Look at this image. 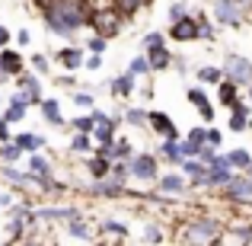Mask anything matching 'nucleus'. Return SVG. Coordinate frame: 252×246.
Wrapping results in <instances>:
<instances>
[{"mask_svg":"<svg viewBox=\"0 0 252 246\" xmlns=\"http://www.w3.org/2000/svg\"><path fill=\"white\" fill-rule=\"evenodd\" d=\"M182 240L185 243H211V240H220V224L211 221V217H198V221L185 224Z\"/></svg>","mask_w":252,"mask_h":246,"instance_id":"f257e3e1","label":"nucleus"},{"mask_svg":"<svg viewBox=\"0 0 252 246\" xmlns=\"http://www.w3.org/2000/svg\"><path fill=\"white\" fill-rule=\"evenodd\" d=\"M122 13L112 6V10H93L90 13V26L96 29V35H102V38H115L118 32H122Z\"/></svg>","mask_w":252,"mask_h":246,"instance_id":"f03ea898","label":"nucleus"},{"mask_svg":"<svg viewBox=\"0 0 252 246\" xmlns=\"http://www.w3.org/2000/svg\"><path fill=\"white\" fill-rule=\"evenodd\" d=\"M128 166H131V176L141 179V182H154V179H160V166H157V157L150 154H131L128 157Z\"/></svg>","mask_w":252,"mask_h":246,"instance_id":"7ed1b4c3","label":"nucleus"},{"mask_svg":"<svg viewBox=\"0 0 252 246\" xmlns=\"http://www.w3.org/2000/svg\"><path fill=\"white\" fill-rule=\"evenodd\" d=\"M223 77H230L233 83H249L252 80V61L240 55H227V61H223Z\"/></svg>","mask_w":252,"mask_h":246,"instance_id":"20e7f679","label":"nucleus"},{"mask_svg":"<svg viewBox=\"0 0 252 246\" xmlns=\"http://www.w3.org/2000/svg\"><path fill=\"white\" fill-rule=\"evenodd\" d=\"M169 38H172V42H195V38H201V32H198V19L195 16L176 19V23L169 26Z\"/></svg>","mask_w":252,"mask_h":246,"instance_id":"39448f33","label":"nucleus"},{"mask_svg":"<svg viewBox=\"0 0 252 246\" xmlns=\"http://www.w3.org/2000/svg\"><path fill=\"white\" fill-rule=\"evenodd\" d=\"M214 23L220 26H240V3L236 0H214Z\"/></svg>","mask_w":252,"mask_h":246,"instance_id":"423d86ee","label":"nucleus"},{"mask_svg":"<svg viewBox=\"0 0 252 246\" xmlns=\"http://www.w3.org/2000/svg\"><path fill=\"white\" fill-rule=\"evenodd\" d=\"M223 195L233 198V202H249L252 198V179L249 176H233L227 185H223Z\"/></svg>","mask_w":252,"mask_h":246,"instance_id":"0eeeda50","label":"nucleus"},{"mask_svg":"<svg viewBox=\"0 0 252 246\" xmlns=\"http://www.w3.org/2000/svg\"><path fill=\"white\" fill-rule=\"evenodd\" d=\"M230 179H233V166H230L227 157H217L214 163H211V170H208V185H227Z\"/></svg>","mask_w":252,"mask_h":246,"instance_id":"6e6552de","label":"nucleus"},{"mask_svg":"<svg viewBox=\"0 0 252 246\" xmlns=\"http://www.w3.org/2000/svg\"><path fill=\"white\" fill-rule=\"evenodd\" d=\"M42 13H45V26H48V32H55V35H61V38H74L77 29L58 10H42Z\"/></svg>","mask_w":252,"mask_h":246,"instance_id":"1a4fd4ad","label":"nucleus"},{"mask_svg":"<svg viewBox=\"0 0 252 246\" xmlns=\"http://www.w3.org/2000/svg\"><path fill=\"white\" fill-rule=\"evenodd\" d=\"M19 90L26 93L29 105H42V83L35 74H19Z\"/></svg>","mask_w":252,"mask_h":246,"instance_id":"9d476101","label":"nucleus"},{"mask_svg":"<svg viewBox=\"0 0 252 246\" xmlns=\"http://www.w3.org/2000/svg\"><path fill=\"white\" fill-rule=\"evenodd\" d=\"M147 122H150V128L160 131L163 138H179L176 125H172V118L166 115V112H147Z\"/></svg>","mask_w":252,"mask_h":246,"instance_id":"9b49d317","label":"nucleus"},{"mask_svg":"<svg viewBox=\"0 0 252 246\" xmlns=\"http://www.w3.org/2000/svg\"><path fill=\"white\" fill-rule=\"evenodd\" d=\"M182 170L191 176V182H195V185H208V170H211V166L204 163V160H195V157H185V160H182Z\"/></svg>","mask_w":252,"mask_h":246,"instance_id":"f8f14e48","label":"nucleus"},{"mask_svg":"<svg viewBox=\"0 0 252 246\" xmlns=\"http://www.w3.org/2000/svg\"><path fill=\"white\" fill-rule=\"evenodd\" d=\"M93 192H96V195H122V192H125V182H118L115 176H102V179H96V182H93Z\"/></svg>","mask_w":252,"mask_h":246,"instance_id":"ddd939ff","label":"nucleus"},{"mask_svg":"<svg viewBox=\"0 0 252 246\" xmlns=\"http://www.w3.org/2000/svg\"><path fill=\"white\" fill-rule=\"evenodd\" d=\"M217 86H220V90H217V99H220V105H227V109H233V105L240 103V99H236V86H240V83H233L230 77H223V80L217 83Z\"/></svg>","mask_w":252,"mask_h":246,"instance_id":"4468645a","label":"nucleus"},{"mask_svg":"<svg viewBox=\"0 0 252 246\" xmlns=\"http://www.w3.org/2000/svg\"><path fill=\"white\" fill-rule=\"evenodd\" d=\"M93 138H96L99 144H112L115 141V118H102V122H96V128H93Z\"/></svg>","mask_w":252,"mask_h":246,"instance_id":"2eb2a0df","label":"nucleus"},{"mask_svg":"<svg viewBox=\"0 0 252 246\" xmlns=\"http://www.w3.org/2000/svg\"><path fill=\"white\" fill-rule=\"evenodd\" d=\"M160 189H163V195H182V192H185V179L179 176V173L160 176Z\"/></svg>","mask_w":252,"mask_h":246,"instance_id":"dca6fc26","label":"nucleus"},{"mask_svg":"<svg viewBox=\"0 0 252 246\" xmlns=\"http://www.w3.org/2000/svg\"><path fill=\"white\" fill-rule=\"evenodd\" d=\"M0 61H3V70L10 77H19V74H23V58H19V51H10V48L0 51Z\"/></svg>","mask_w":252,"mask_h":246,"instance_id":"f3484780","label":"nucleus"},{"mask_svg":"<svg viewBox=\"0 0 252 246\" xmlns=\"http://www.w3.org/2000/svg\"><path fill=\"white\" fill-rule=\"evenodd\" d=\"M147 61H150V70H166L172 64V51L169 48H154V51H147Z\"/></svg>","mask_w":252,"mask_h":246,"instance_id":"a211bd4d","label":"nucleus"},{"mask_svg":"<svg viewBox=\"0 0 252 246\" xmlns=\"http://www.w3.org/2000/svg\"><path fill=\"white\" fill-rule=\"evenodd\" d=\"M42 115H45V122H48V125H58V128L64 125V115H61L58 99H42Z\"/></svg>","mask_w":252,"mask_h":246,"instance_id":"6ab92c4d","label":"nucleus"},{"mask_svg":"<svg viewBox=\"0 0 252 246\" xmlns=\"http://www.w3.org/2000/svg\"><path fill=\"white\" fill-rule=\"evenodd\" d=\"M249 105H243V103H236L233 105V115H230V128L233 131H246L249 128Z\"/></svg>","mask_w":252,"mask_h":246,"instance_id":"aec40b11","label":"nucleus"},{"mask_svg":"<svg viewBox=\"0 0 252 246\" xmlns=\"http://www.w3.org/2000/svg\"><path fill=\"white\" fill-rule=\"evenodd\" d=\"M163 157H166L172 166H182L185 154H182V144H179V138H166V144H163Z\"/></svg>","mask_w":252,"mask_h":246,"instance_id":"412c9836","label":"nucleus"},{"mask_svg":"<svg viewBox=\"0 0 252 246\" xmlns=\"http://www.w3.org/2000/svg\"><path fill=\"white\" fill-rule=\"evenodd\" d=\"M58 61H61L64 68L74 70V68H80L86 58H83V48H61V51H58Z\"/></svg>","mask_w":252,"mask_h":246,"instance_id":"4be33fe9","label":"nucleus"},{"mask_svg":"<svg viewBox=\"0 0 252 246\" xmlns=\"http://www.w3.org/2000/svg\"><path fill=\"white\" fill-rule=\"evenodd\" d=\"M112 93H115V96H131V93H134V74H122V77H115V80H112Z\"/></svg>","mask_w":252,"mask_h":246,"instance_id":"5701e85b","label":"nucleus"},{"mask_svg":"<svg viewBox=\"0 0 252 246\" xmlns=\"http://www.w3.org/2000/svg\"><path fill=\"white\" fill-rule=\"evenodd\" d=\"M16 144L23 147V154H35V150L45 147L42 138H38V135H29V131H26V135H16Z\"/></svg>","mask_w":252,"mask_h":246,"instance_id":"b1692460","label":"nucleus"},{"mask_svg":"<svg viewBox=\"0 0 252 246\" xmlns=\"http://www.w3.org/2000/svg\"><path fill=\"white\" fill-rule=\"evenodd\" d=\"M86 166H90V176H96V179H102V176H109V173H112V160H109V157H99V154L93 157Z\"/></svg>","mask_w":252,"mask_h":246,"instance_id":"393cba45","label":"nucleus"},{"mask_svg":"<svg viewBox=\"0 0 252 246\" xmlns=\"http://www.w3.org/2000/svg\"><path fill=\"white\" fill-rule=\"evenodd\" d=\"M227 160H230V166H233V170H249V166H252L249 150H243V147L230 150V154H227Z\"/></svg>","mask_w":252,"mask_h":246,"instance_id":"a878e982","label":"nucleus"},{"mask_svg":"<svg viewBox=\"0 0 252 246\" xmlns=\"http://www.w3.org/2000/svg\"><path fill=\"white\" fill-rule=\"evenodd\" d=\"M19 157H23V147H19L16 141H13V144H10V141L0 144V160H3V163H16Z\"/></svg>","mask_w":252,"mask_h":246,"instance_id":"bb28decb","label":"nucleus"},{"mask_svg":"<svg viewBox=\"0 0 252 246\" xmlns=\"http://www.w3.org/2000/svg\"><path fill=\"white\" fill-rule=\"evenodd\" d=\"M29 173H38V176H51V163L45 160L42 154H29Z\"/></svg>","mask_w":252,"mask_h":246,"instance_id":"cd10ccee","label":"nucleus"},{"mask_svg":"<svg viewBox=\"0 0 252 246\" xmlns=\"http://www.w3.org/2000/svg\"><path fill=\"white\" fill-rule=\"evenodd\" d=\"M3 179H6V182H13V185H32L29 173H19V170H13V166H6V170H3Z\"/></svg>","mask_w":252,"mask_h":246,"instance_id":"c85d7f7f","label":"nucleus"},{"mask_svg":"<svg viewBox=\"0 0 252 246\" xmlns=\"http://www.w3.org/2000/svg\"><path fill=\"white\" fill-rule=\"evenodd\" d=\"M198 80L201 83H220L223 80V68H201L198 70Z\"/></svg>","mask_w":252,"mask_h":246,"instance_id":"c756f323","label":"nucleus"},{"mask_svg":"<svg viewBox=\"0 0 252 246\" xmlns=\"http://www.w3.org/2000/svg\"><path fill=\"white\" fill-rule=\"evenodd\" d=\"M90 147H93L90 135H86V131H77V135H74V141H70V150H74V154H86Z\"/></svg>","mask_w":252,"mask_h":246,"instance_id":"7c9ffc66","label":"nucleus"},{"mask_svg":"<svg viewBox=\"0 0 252 246\" xmlns=\"http://www.w3.org/2000/svg\"><path fill=\"white\" fill-rule=\"evenodd\" d=\"M230 234H233V240H240V243H252V224H233Z\"/></svg>","mask_w":252,"mask_h":246,"instance_id":"2f4dec72","label":"nucleus"},{"mask_svg":"<svg viewBox=\"0 0 252 246\" xmlns=\"http://www.w3.org/2000/svg\"><path fill=\"white\" fill-rule=\"evenodd\" d=\"M67 227H70V237H77V240H90V230H86V224L80 221V217L67 221Z\"/></svg>","mask_w":252,"mask_h":246,"instance_id":"473e14b6","label":"nucleus"},{"mask_svg":"<svg viewBox=\"0 0 252 246\" xmlns=\"http://www.w3.org/2000/svg\"><path fill=\"white\" fill-rule=\"evenodd\" d=\"M163 42H166V38H163L160 32H147V35H144V51H154V48H163Z\"/></svg>","mask_w":252,"mask_h":246,"instance_id":"72a5a7b5","label":"nucleus"},{"mask_svg":"<svg viewBox=\"0 0 252 246\" xmlns=\"http://www.w3.org/2000/svg\"><path fill=\"white\" fill-rule=\"evenodd\" d=\"M74 131H86V135H93V128H96V122H93V115H80V118H74Z\"/></svg>","mask_w":252,"mask_h":246,"instance_id":"f704fd0d","label":"nucleus"},{"mask_svg":"<svg viewBox=\"0 0 252 246\" xmlns=\"http://www.w3.org/2000/svg\"><path fill=\"white\" fill-rule=\"evenodd\" d=\"M109 176H115L118 182H128V176H131V166L118 160V163H112V173H109Z\"/></svg>","mask_w":252,"mask_h":246,"instance_id":"c9c22d12","label":"nucleus"},{"mask_svg":"<svg viewBox=\"0 0 252 246\" xmlns=\"http://www.w3.org/2000/svg\"><path fill=\"white\" fill-rule=\"evenodd\" d=\"M125 122H128V125H137V128H141V125L147 122V112H144V109H128V112H125Z\"/></svg>","mask_w":252,"mask_h":246,"instance_id":"e433bc0d","label":"nucleus"},{"mask_svg":"<svg viewBox=\"0 0 252 246\" xmlns=\"http://www.w3.org/2000/svg\"><path fill=\"white\" fill-rule=\"evenodd\" d=\"M128 70H131V74H134V77H137V74H150V61H147V55L134 58V61H131V68H128Z\"/></svg>","mask_w":252,"mask_h":246,"instance_id":"4c0bfd02","label":"nucleus"},{"mask_svg":"<svg viewBox=\"0 0 252 246\" xmlns=\"http://www.w3.org/2000/svg\"><path fill=\"white\" fill-rule=\"evenodd\" d=\"M131 157V141L128 138H118L115 141V160H128Z\"/></svg>","mask_w":252,"mask_h":246,"instance_id":"58836bf2","label":"nucleus"},{"mask_svg":"<svg viewBox=\"0 0 252 246\" xmlns=\"http://www.w3.org/2000/svg\"><path fill=\"white\" fill-rule=\"evenodd\" d=\"M102 230H105V234H115V237H128V227H125L122 221H105Z\"/></svg>","mask_w":252,"mask_h":246,"instance_id":"ea45409f","label":"nucleus"},{"mask_svg":"<svg viewBox=\"0 0 252 246\" xmlns=\"http://www.w3.org/2000/svg\"><path fill=\"white\" fill-rule=\"evenodd\" d=\"M105 45H109V38H102V35H93L90 42H86V48H90L93 55H102V51H105Z\"/></svg>","mask_w":252,"mask_h":246,"instance_id":"a19ab883","label":"nucleus"},{"mask_svg":"<svg viewBox=\"0 0 252 246\" xmlns=\"http://www.w3.org/2000/svg\"><path fill=\"white\" fill-rule=\"evenodd\" d=\"M214 150H217L214 144H201V150H198V160H204V163L211 166V163L217 160V154H214Z\"/></svg>","mask_w":252,"mask_h":246,"instance_id":"79ce46f5","label":"nucleus"},{"mask_svg":"<svg viewBox=\"0 0 252 246\" xmlns=\"http://www.w3.org/2000/svg\"><path fill=\"white\" fill-rule=\"evenodd\" d=\"M189 103L195 105V109H201V105H208V96H204V90H189Z\"/></svg>","mask_w":252,"mask_h":246,"instance_id":"37998d69","label":"nucleus"},{"mask_svg":"<svg viewBox=\"0 0 252 246\" xmlns=\"http://www.w3.org/2000/svg\"><path fill=\"white\" fill-rule=\"evenodd\" d=\"M74 103L80 105V109H93V103H96V99H93V93H74Z\"/></svg>","mask_w":252,"mask_h":246,"instance_id":"c03bdc74","label":"nucleus"},{"mask_svg":"<svg viewBox=\"0 0 252 246\" xmlns=\"http://www.w3.org/2000/svg\"><path fill=\"white\" fill-rule=\"evenodd\" d=\"M189 141H195L198 147H201V144H208V128H191L189 131Z\"/></svg>","mask_w":252,"mask_h":246,"instance_id":"a18cd8bd","label":"nucleus"},{"mask_svg":"<svg viewBox=\"0 0 252 246\" xmlns=\"http://www.w3.org/2000/svg\"><path fill=\"white\" fill-rule=\"evenodd\" d=\"M32 68H35L38 74H48V58H45V55H35V58H32Z\"/></svg>","mask_w":252,"mask_h":246,"instance_id":"49530a36","label":"nucleus"},{"mask_svg":"<svg viewBox=\"0 0 252 246\" xmlns=\"http://www.w3.org/2000/svg\"><path fill=\"white\" fill-rule=\"evenodd\" d=\"M198 150H201V147H198L195 141H189V138L182 141V154H185V157H198Z\"/></svg>","mask_w":252,"mask_h":246,"instance_id":"de8ad7c7","label":"nucleus"},{"mask_svg":"<svg viewBox=\"0 0 252 246\" xmlns=\"http://www.w3.org/2000/svg\"><path fill=\"white\" fill-rule=\"evenodd\" d=\"M86 68H90V70H99V68H102V55H93V51H90V58H86Z\"/></svg>","mask_w":252,"mask_h":246,"instance_id":"09e8293b","label":"nucleus"},{"mask_svg":"<svg viewBox=\"0 0 252 246\" xmlns=\"http://www.w3.org/2000/svg\"><path fill=\"white\" fill-rule=\"evenodd\" d=\"M185 16V6L182 3H172L169 6V23H176V19H182Z\"/></svg>","mask_w":252,"mask_h":246,"instance_id":"8fccbe9b","label":"nucleus"},{"mask_svg":"<svg viewBox=\"0 0 252 246\" xmlns=\"http://www.w3.org/2000/svg\"><path fill=\"white\" fill-rule=\"evenodd\" d=\"M220 141H223V138H220V131H217V128H208V144L220 147Z\"/></svg>","mask_w":252,"mask_h":246,"instance_id":"3c124183","label":"nucleus"},{"mask_svg":"<svg viewBox=\"0 0 252 246\" xmlns=\"http://www.w3.org/2000/svg\"><path fill=\"white\" fill-rule=\"evenodd\" d=\"M144 240H147V243H160V240H163V234H160L157 227H150L147 234H144Z\"/></svg>","mask_w":252,"mask_h":246,"instance_id":"603ef678","label":"nucleus"},{"mask_svg":"<svg viewBox=\"0 0 252 246\" xmlns=\"http://www.w3.org/2000/svg\"><path fill=\"white\" fill-rule=\"evenodd\" d=\"M198 112H201V118H204V122H214V109H211V103H208V105H201Z\"/></svg>","mask_w":252,"mask_h":246,"instance_id":"864d4df0","label":"nucleus"},{"mask_svg":"<svg viewBox=\"0 0 252 246\" xmlns=\"http://www.w3.org/2000/svg\"><path fill=\"white\" fill-rule=\"evenodd\" d=\"M0 141H10V128H6V118L0 115Z\"/></svg>","mask_w":252,"mask_h":246,"instance_id":"5fc2aeb1","label":"nucleus"},{"mask_svg":"<svg viewBox=\"0 0 252 246\" xmlns=\"http://www.w3.org/2000/svg\"><path fill=\"white\" fill-rule=\"evenodd\" d=\"M0 208H13V195H6V192H0Z\"/></svg>","mask_w":252,"mask_h":246,"instance_id":"6e6d98bb","label":"nucleus"},{"mask_svg":"<svg viewBox=\"0 0 252 246\" xmlns=\"http://www.w3.org/2000/svg\"><path fill=\"white\" fill-rule=\"evenodd\" d=\"M0 45H10V29L6 26H0Z\"/></svg>","mask_w":252,"mask_h":246,"instance_id":"4d7b16f0","label":"nucleus"},{"mask_svg":"<svg viewBox=\"0 0 252 246\" xmlns=\"http://www.w3.org/2000/svg\"><path fill=\"white\" fill-rule=\"evenodd\" d=\"M16 42H19V45H29V32L23 29V32H19V35H16Z\"/></svg>","mask_w":252,"mask_h":246,"instance_id":"13d9d810","label":"nucleus"},{"mask_svg":"<svg viewBox=\"0 0 252 246\" xmlns=\"http://www.w3.org/2000/svg\"><path fill=\"white\" fill-rule=\"evenodd\" d=\"M58 86H74V77H58Z\"/></svg>","mask_w":252,"mask_h":246,"instance_id":"bf43d9fd","label":"nucleus"},{"mask_svg":"<svg viewBox=\"0 0 252 246\" xmlns=\"http://www.w3.org/2000/svg\"><path fill=\"white\" fill-rule=\"evenodd\" d=\"M249 103H252V80H249Z\"/></svg>","mask_w":252,"mask_h":246,"instance_id":"052dcab7","label":"nucleus"},{"mask_svg":"<svg viewBox=\"0 0 252 246\" xmlns=\"http://www.w3.org/2000/svg\"><path fill=\"white\" fill-rule=\"evenodd\" d=\"M246 176H249V179H252V166H249V170H246Z\"/></svg>","mask_w":252,"mask_h":246,"instance_id":"680f3d73","label":"nucleus"},{"mask_svg":"<svg viewBox=\"0 0 252 246\" xmlns=\"http://www.w3.org/2000/svg\"><path fill=\"white\" fill-rule=\"evenodd\" d=\"M0 70H3V61H0Z\"/></svg>","mask_w":252,"mask_h":246,"instance_id":"e2e57ef3","label":"nucleus"},{"mask_svg":"<svg viewBox=\"0 0 252 246\" xmlns=\"http://www.w3.org/2000/svg\"><path fill=\"white\" fill-rule=\"evenodd\" d=\"M0 103H3V99H0Z\"/></svg>","mask_w":252,"mask_h":246,"instance_id":"0e129e2a","label":"nucleus"}]
</instances>
